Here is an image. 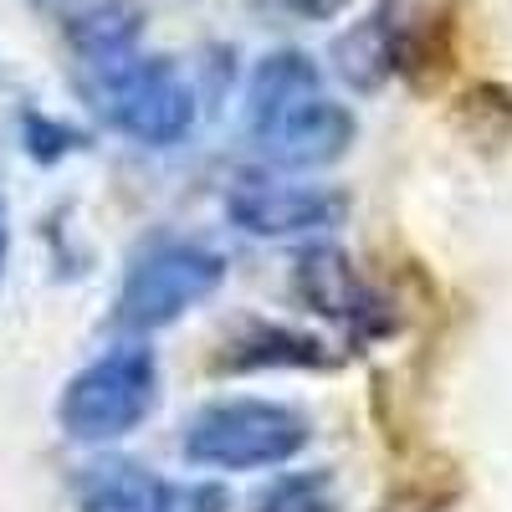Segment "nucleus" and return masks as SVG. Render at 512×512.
<instances>
[{
  "instance_id": "1",
  "label": "nucleus",
  "mask_w": 512,
  "mask_h": 512,
  "mask_svg": "<svg viewBox=\"0 0 512 512\" xmlns=\"http://www.w3.org/2000/svg\"><path fill=\"white\" fill-rule=\"evenodd\" d=\"M308 441V415L282 400H216L190 415L180 451L205 472H267V466L297 461Z\"/></svg>"
},
{
  "instance_id": "2",
  "label": "nucleus",
  "mask_w": 512,
  "mask_h": 512,
  "mask_svg": "<svg viewBox=\"0 0 512 512\" xmlns=\"http://www.w3.org/2000/svg\"><path fill=\"white\" fill-rule=\"evenodd\" d=\"M154 405H159L154 354L144 344H118L67 379V390L57 400V420L72 441L108 446V441H123L128 431H139L154 415Z\"/></svg>"
},
{
  "instance_id": "3",
  "label": "nucleus",
  "mask_w": 512,
  "mask_h": 512,
  "mask_svg": "<svg viewBox=\"0 0 512 512\" xmlns=\"http://www.w3.org/2000/svg\"><path fill=\"white\" fill-rule=\"evenodd\" d=\"M226 282V256L200 241H149L123 272L113 297V323L123 333H154L200 308Z\"/></svg>"
},
{
  "instance_id": "4",
  "label": "nucleus",
  "mask_w": 512,
  "mask_h": 512,
  "mask_svg": "<svg viewBox=\"0 0 512 512\" xmlns=\"http://www.w3.org/2000/svg\"><path fill=\"white\" fill-rule=\"evenodd\" d=\"M93 103L123 139L144 149H175L195 134L200 98L190 77L164 57H134L128 67L93 77Z\"/></svg>"
},
{
  "instance_id": "5",
  "label": "nucleus",
  "mask_w": 512,
  "mask_h": 512,
  "mask_svg": "<svg viewBox=\"0 0 512 512\" xmlns=\"http://www.w3.org/2000/svg\"><path fill=\"white\" fill-rule=\"evenodd\" d=\"M292 292L303 297V303L338 323L354 344H364V338H390L395 333V313L374 297V287L354 272V262L338 246L328 241H308L303 251H297V262H292Z\"/></svg>"
},
{
  "instance_id": "6",
  "label": "nucleus",
  "mask_w": 512,
  "mask_h": 512,
  "mask_svg": "<svg viewBox=\"0 0 512 512\" xmlns=\"http://www.w3.org/2000/svg\"><path fill=\"white\" fill-rule=\"evenodd\" d=\"M349 200L323 185H297L272 175H246L226 195V216L246 236H313L344 221Z\"/></svg>"
},
{
  "instance_id": "7",
  "label": "nucleus",
  "mask_w": 512,
  "mask_h": 512,
  "mask_svg": "<svg viewBox=\"0 0 512 512\" xmlns=\"http://www.w3.org/2000/svg\"><path fill=\"white\" fill-rule=\"evenodd\" d=\"M77 512H226V492L175 487L139 461H93L77 477Z\"/></svg>"
},
{
  "instance_id": "8",
  "label": "nucleus",
  "mask_w": 512,
  "mask_h": 512,
  "mask_svg": "<svg viewBox=\"0 0 512 512\" xmlns=\"http://www.w3.org/2000/svg\"><path fill=\"white\" fill-rule=\"evenodd\" d=\"M359 139V118L349 103H333V98H308L303 108H292L272 134H262V154L272 159V169L282 175H297V169H323L338 164Z\"/></svg>"
},
{
  "instance_id": "9",
  "label": "nucleus",
  "mask_w": 512,
  "mask_h": 512,
  "mask_svg": "<svg viewBox=\"0 0 512 512\" xmlns=\"http://www.w3.org/2000/svg\"><path fill=\"white\" fill-rule=\"evenodd\" d=\"M318 93H323V72L308 52H297V47L267 52L246 77V134L251 139L272 134L292 108H303Z\"/></svg>"
},
{
  "instance_id": "10",
  "label": "nucleus",
  "mask_w": 512,
  "mask_h": 512,
  "mask_svg": "<svg viewBox=\"0 0 512 512\" xmlns=\"http://www.w3.org/2000/svg\"><path fill=\"white\" fill-rule=\"evenodd\" d=\"M338 354L318 338L297 333L287 323H272V318H256L246 328H236L221 354L210 359V369L221 374H262V369H333Z\"/></svg>"
},
{
  "instance_id": "11",
  "label": "nucleus",
  "mask_w": 512,
  "mask_h": 512,
  "mask_svg": "<svg viewBox=\"0 0 512 512\" xmlns=\"http://www.w3.org/2000/svg\"><path fill=\"white\" fill-rule=\"evenodd\" d=\"M400 62H405V26H400L395 0H384L374 16L354 21L333 41V67L354 93H379L400 72Z\"/></svg>"
},
{
  "instance_id": "12",
  "label": "nucleus",
  "mask_w": 512,
  "mask_h": 512,
  "mask_svg": "<svg viewBox=\"0 0 512 512\" xmlns=\"http://www.w3.org/2000/svg\"><path fill=\"white\" fill-rule=\"evenodd\" d=\"M139 11L123 6V0H103V6H88L77 21H72V52L77 62L88 67V77H108L118 67H128L139 52Z\"/></svg>"
},
{
  "instance_id": "13",
  "label": "nucleus",
  "mask_w": 512,
  "mask_h": 512,
  "mask_svg": "<svg viewBox=\"0 0 512 512\" xmlns=\"http://www.w3.org/2000/svg\"><path fill=\"white\" fill-rule=\"evenodd\" d=\"M251 512H338L333 472L328 466H308V472L277 477L262 497L251 502Z\"/></svg>"
},
{
  "instance_id": "14",
  "label": "nucleus",
  "mask_w": 512,
  "mask_h": 512,
  "mask_svg": "<svg viewBox=\"0 0 512 512\" xmlns=\"http://www.w3.org/2000/svg\"><path fill=\"white\" fill-rule=\"evenodd\" d=\"M21 144H26V154H31L36 164H57V159L77 154V149H88V139H82L72 123L47 118V113H36V108L21 113Z\"/></svg>"
},
{
  "instance_id": "15",
  "label": "nucleus",
  "mask_w": 512,
  "mask_h": 512,
  "mask_svg": "<svg viewBox=\"0 0 512 512\" xmlns=\"http://www.w3.org/2000/svg\"><path fill=\"white\" fill-rule=\"evenodd\" d=\"M277 11H287V16H297V21H338L354 0H272Z\"/></svg>"
},
{
  "instance_id": "16",
  "label": "nucleus",
  "mask_w": 512,
  "mask_h": 512,
  "mask_svg": "<svg viewBox=\"0 0 512 512\" xmlns=\"http://www.w3.org/2000/svg\"><path fill=\"white\" fill-rule=\"evenodd\" d=\"M6 262H11V205H6V180H0V282H6Z\"/></svg>"
},
{
  "instance_id": "17",
  "label": "nucleus",
  "mask_w": 512,
  "mask_h": 512,
  "mask_svg": "<svg viewBox=\"0 0 512 512\" xmlns=\"http://www.w3.org/2000/svg\"><path fill=\"white\" fill-rule=\"evenodd\" d=\"M41 6H52V0H41Z\"/></svg>"
}]
</instances>
